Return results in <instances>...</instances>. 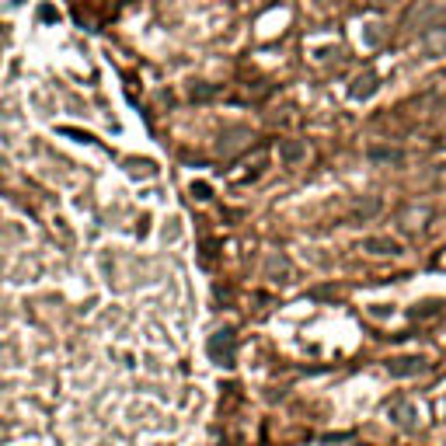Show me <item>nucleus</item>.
Masks as SVG:
<instances>
[{
	"instance_id": "nucleus-2",
	"label": "nucleus",
	"mask_w": 446,
	"mask_h": 446,
	"mask_svg": "<svg viewBox=\"0 0 446 446\" xmlns=\"http://www.w3.org/2000/svg\"><path fill=\"white\" fill-rule=\"evenodd\" d=\"M265 167H269V147H258L251 157H244L227 178H230V185H237V189H244V185H254L258 178L265 174Z\"/></svg>"
},
{
	"instance_id": "nucleus-4",
	"label": "nucleus",
	"mask_w": 446,
	"mask_h": 446,
	"mask_svg": "<svg viewBox=\"0 0 446 446\" xmlns=\"http://www.w3.org/2000/svg\"><path fill=\"white\" fill-rule=\"evenodd\" d=\"M429 370V360L425 355H394V360H387V373L394 377V380H408V377H418V373H425Z\"/></svg>"
},
{
	"instance_id": "nucleus-10",
	"label": "nucleus",
	"mask_w": 446,
	"mask_h": 446,
	"mask_svg": "<svg viewBox=\"0 0 446 446\" xmlns=\"http://www.w3.org/2000/svg\"><path fill=\"white\" fill-rule=\"evenodd\" d=\"M380 206H384V203H380L377 196H370L366 203H355V206H352V216H355V220H370V216L380 213Z\"/></svg>"
},
{
	"instance_id": "nucleus-9",
	"label": "nucleus",
	"mask_w": 446,
	"mask_h": 446,
	"mask_svg": "<svg viewBox=\"0 0 446 446\" xmlns=\"http://www.w3.org/2000/svg\"><path fill=\"white\" fill-rule=\"evenodd\" d=\"M304 157H307V147L300 140H279V160L283 164H297Z\"/></svg>"
},
{
	"instance_id": "nucleus-16",
	"label": "nucleus",
	"mask_w": 446,
	"mask_h": 446,
	"mask_svg": "<svg viewBox=\"0 0 446 446\" xmlns=\"http://www.w3.org/2000/svg\"><path fill=\"white\" fill-rule=\"evenodd\" d=\"M439 49H446V35H436V39L429 42V53H439Z\"/></svg>"
},
{
	"instance_id": "nucleus-6",
	"label": "nucleus",
	"mask_w": 446,
	"mask_h": 446,
	"mask_svg": "<svg viewBox=\"0 0 446 446\" xmlns=\"http://www.w3.org/2000/svg\"><path fill=\"white\" fill-rule=\"evenodd\" d=\"M363 251H370V254H391V258H398V254H405V244L398 241V237H387V234H377V237H366L363 244H360Z\"/></svg>"
},
{
	"instance_id": "nucleus-1",
	"label": "nucleus",
	"mask_w": 446,
	"mask_h": 446,
	"mask_svg": "<svg viewBox=\"0 0 446 446\" xmlns=\"http://www.w3.org/2000/svg\"><path fill=\"white\" fill-rule=\"evenodd\" d=\"M206 355H210V363L220 366V370H234L237 366V331H234V324H223V328H216L210 335Z\"/></svg>"
},
{
	"instance_id": "nucleus-11",
	"label": "nucleus",
	"mask_w": 446,
	"mask_h": 446,
	"mask_svg": "<svg viewBox=\"0 0 446 446\" xmlns=\"http://www.w3.org/2000/svg\"><path fill=\"white\" fill-rule=\"evenodd\" d=\"M189 192H192V199H199V203L213 199V185H210V182H192V185H189Z\"/></svg>"
},
{
	"instance_id": "nucleus-12",
	"label": "nucleus",
	"mask_w": 446,
	"mask_h": 446,
	"mask_svg": "<svg viewBox=\"0 0 446 446\" xmlns=\"http://www.w3.org/2000/svg\"><path fill=\"white\" fill-rule=\"evenodd\" d=\"M366 314H370V317H380V321H384V317H394V304H370Z\"/></svg>"
},
{
	"instance_id": "nucleus-7",
	"label": "nucleus",
	"mask_w": 446,
	"mask_h": 446,
	"mask_svg": "<svg viewBox=\"0 0 446 446\" xmlns=\"http://www.w3.org/2000/svg\"><path fill=\"white\" fill-rule=\"evenodd\" d=\"M377 95V73L373 70H366V73H360L352 80V87H349V98L352 102H366V98H373Z\"/></svg>"
},
{
	"instance_id": "nucleus-14",
	"label": "nucleus",
	"mask_w": 446,
	"mask_h": 446,
	"mask_svg": "<svg viewBox=\"0 0 446 446\" xmlns=\"http://www.w3.org/2000/svg\"><path fill=\"white\" fill-rule=\"evenodd\" d=\"M213 258H216V241H206L203 244V265H213Z\"/></svg>"
},
{
	"instance_id": "nucleus-13",
	"label": "nucleus",
	"mask_w": 446,
	"mask_h": 446,
	"mask_svg": "<svg viewBox=\"0 0 446 446\" xmlns=\"http://www.w3.org/2000/svg\"><path fill=\"white\" fill-rule=\"evenodd\" d=\"M370 157H373V160H394V164H401V160H405V154H401V150H370Z\"/></svg>"
},
{
	"instance_id": "nucleus-8",
	"label": "nucleus",
	"mask_w": 446,
	"mask_h": 446,
	"mask_svg": "<svg viewBox=\"0 0 446 446\" xmlns=\"http://www.w3.org/2000/svg\"><path fill=\"white\" fill-rule=\"evenodd\" d=\"M254 136H251V129H230L227 136H220V143H216V154L220 157H230L237 147H244V143H251Z\"/></svg>"
},
{
	"instance_id": "nucleus-15",
	"label": "nucleus",
	"mask_w": 446,
	"mask_h": 446,
	"mask_svg": "<svg viewBox=\"0 0 446 446\" xmlns=\"http://www.w3.org/2000/svg\"><path fill=\"white\" fill-rule=\"evenodd\" d=\"M436 314H439V304H425V307H422V310H415L411 317L418 321V317H436Z\"/></svg>"
},
{
	"instance_id": "nucleus-5",
	"label": "nucleus",
	"mask_w": 446,
	"mask_h": 446,
	"mask_svg": "<svg viewBox=\"0 0 446 446\" xmlns=\"http://www.w3.org/2000/svg\"><path fill=\"white\" fill-rule=\"evenodd\" d=\"M265 279H272L279 286H290L293 283V261L286 254H269L265 258Z\"/></svg>"
},
{
	"instance_id": "nucleus-3",
	"label": "nucleus",
	"mask_w": 446,
	"mask_h": 446,
	"mask_svg": "<svg viewBox=\"0 0 446 446\" xmlns=\"http://www.w3.org/2000/svg\"><path fill=\"white\" fill-rule=\"evenodd\" d=\"M384 415H387L398 429H405V432H415V429L422 425V408H418L415 401H405V398L391 401V405L384 408Z\"/></svg>"
}]
</instances>
